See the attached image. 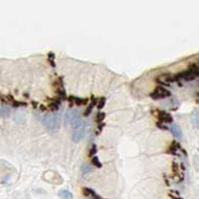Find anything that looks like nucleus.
Masks as SVG:
<instances>
[{"label":"nucleus","instance_id":"f257e3e1","mask_svg":"<svg viewBox=\"0 0 199 199\" xmlns=\"http://www.w3.org/2000/svg\"><path fill=\"white\" fill-rule=\"evenodd\" d=\"M83 122L81 120L80 114L77 110H70L67 112V114L65 116V125L68 127L71 128H76L80 125H82Z\"/></svg>","mask_w":199,"mask_h":199},{"label":"nucleus","instance_id":"f03ea898","mask_svg":"<svg viewBox=\"0 0 199 199\" xmlns=\"http://www.w3.org/2000/svg\"><path fill=\"white\" fill-rule=\"evenodd\" d=\"M43 123L45 127L51 132H55L60 127V120L56 114H48L43 117Z\"/></svg>","mask_w":199,"mask_h":199},{"label":"nucleus","instance_id":"7ed1b4c3","mask_svg":"<svg viewBox=\"0 0 199 199\" xmlns=\"http://www.w3.org/2000/svg\"><path fill=\"white\" fill-rule=\"evenodd\" d=\"M197 76H198V68H197L196 64H193L192 66H190L189 70H187V71H184V72L174 76V81H179V80L192 81Z\"/></svg>","mask_w":199,"mask_h":199},{"label":"nucleus","instance_id":"20e7f679","mask_svg":"<svg viewBox=\"0 0 199 199\" xmlns=\"http://www.w3.org/2000/svg\"><path fill=\"white\" fill-rule=\"evenodd\" d=\"M85 134H86V126L83 122L82 125H80L78 127L74 130V132L72 134V141L75 143L80 142L85 137Z\"/></svg>","mask_w":199,"mask_h":199},{"label":"nucleus","instance_id":"39448f33","mask_svg":"<svg viewBox=\"0 0 199 199\" xmlns=\"http://www.w3.org/2000/svg\"><path fill=\"white\" fill-rule=\"evenodd\" d=\"M169 95H170V93L165 88L157 87V88H155V90L152 94H150V97H152L153 100H161V99L167 98Z\"/></svg>","mask_w":199,"mask_h":199},{"label":"nucleus","instance_id":"423d86ee","mask_svg":"<svg viewBox=\"0 0 199 199\" xmlns=\"http://www.w3.org/2000/svg\"><path fill=\"white\" fill-rule=\"evenodd\" d=\"M157 117H158V120L160 122H172V117H171L168 112H166L159 111L158 114H157Z\"/></svg>","mask_w":199,"mask_h":199},{"label":"nucleus","instance_id":"0eeeda50","mask_svg":"<svg viewBox=\"0 0 199 199\" xmlns=\"http://www.w3.org/2000/svg\"><path fill=\"white\" fill-rule=\"evenodd\" d=\"M170 132H172V134L177 137V138H181L182 137V132L180 130V127L178 125H176V123H172V125L170 126Z\"/></svg>","mask_w":199,"mask_h":199},{"label":"nucleus","instance_id":"6e6552de","mask_svg":"<svg viewBox=\"0 0 199 199\" xmlns=\"http://www.w3.org/2000/svg\"><path fill=\"white\" fill-rule=\"evenodd\" d=\"M69 101H70V103H71L72 105L76 104L78 106H80V105L82 106V105L88 104V100L87 99H80V98H76V97H70Z\"/></svg>","mask_w":199,"mask_h":199},{"label":"nucleus","instance_id":"1a4fd4ad","mask_svg":"<svg viewBox=\"0 0 199 199\" xmlns=\"http://www.w3.org/2000/svg\"><path fill=\"white\" fill-rule=\"evenodd\" d=\"M158 81L162 84H169L174 81V76H171V75H162L158 78Z\"/></svg>","mask_w":199,"mask_h":199},{"label":"nucleus","instance_id":"9d476101","mask_svg":"<svg viewBox=\"0 0 199 199\" xmlns=\"http://www.w3.org/2000/svg\"><path fill=\"white\" fill-rule=\"evenodd\" d=\"M58 195L61 199H73V194L69 190H66V189L60 190L58 193Z\"/></svg>","mask_w":199,"mask_h":199},{"label":"nucleus","instance_id":"9b49d317","mask_svg":"<svg viewBox=\"0 0 199 199\" xmlns=\"http://www.w3.org/2000/svg\"><path fill=\"white\" fill-rule=\"evenodd\" d=\"M96 105H97V101L93 98L92 103H91V104L89 105V107H87V110H86L85 117H88V116H90V115H91V112H92V111H93V109H94V107H95Z\"/></svg>","mask_w":199,"mask_h":199},{"label":"nucleus","instance_id":"f8f14e48","mask_svg":"<svg viewBox=\"0 0 199 199\" xmlns=\"http://www.w3.org/2000/svg\"><path fill=\"white\" fill-rule=\"evenodd\" d=\"M81 170H82V172L84 174H87V173H90L93 171V167L91 165H88V164H83L82 167H81Z\"/></svg>","mask_w":199,"mask_h":199},{"label":"nucleus","instance_id":"ddd939ff","mask_svg":"<svg viewBox=\"0 0 199 199\" xmlns=\"http://www.w3.org/2000/svg\"><path fill=\"white\" fill-rule=\"evenodd\" d=\"M180 148L179 147V144L178 142H172V144H171V147H170V152L171 153H173V154H176L177 153V150H178Z\"/></svg>","mask_w":199,"mask_h":199},{"label":"nucleus","instance_id":"4468645a","mask_svg":"<svg viewBox=\"0 0 199 199\" xmlns=\"http://www.w3.org/2000/svg\"><path fill=\"white\" fill-rule=\"evenodd\" d=\"M59 106H60V102H59V101H53L52 103L49 104V107H50V109H51L52 111H56V110H58Z\"/></svg>","mask_w":199,"mask_h":199},{"label":"nucleus","instance_id":"2eb2a0df","mask_svg":"<svg viewBox=\"0 0 199 199\" xmlns=\"http://www.w3.org/2000/svg\"><path fill=\"white\" fill-rule=\"evenodd\" d=\"M9 115H10V110L8 107H1V109H0V116L6 117Z\"/></svg>","mask_w":199,"mask_h":199},{"label":"nucleus","instance_id":"dca6fc26","mask_svg":"<svg viewBox=\"0 0 199 199\" xmlns=\"http://www.w3.org/2000/svg\"><path fill=\"white\" fill-rule=\"evenodd\" d=\"M83 191H84V194L87 196H95L96 195V193L92 189H90V188H84Z\"/></svg>","mask_w":199,"mask_h":199},{"label":"nucleus","instance_id":"f3484780","mask_svg":"<svg viewBox=\"0 0 199 199\" xmlns=\"http://www.w3.org/2000/svg\"><path fill=\"white\" fill-rule=\"evenodd\" d=\"M92 162H93V164H94V165H96L98 168H101V167H102V163L100 162V160H99V158H98V157H94L92 158Z\"/></svg>","mask_w":199,"mask_h":199},{"label":"nucleus","instance_id":"a211bd4d","mask_svg":"<svg viewBox=\"0 0 199 199\" xmlns=\"http://www.w3.org/2000/svg\"><path fill=\"white\" fill-rule=\"evenodd\" d=\"M105 117H106V115H105V112H98V115H97V121H98L99 122H103L104 120H105Z\"/></svg>","mask_w":199,"mask_h":199},{"label":"nucleus","instance_id":"6ab92c4d","mask_svg":"<svg viewBox=\"0 0 199 199\" xmlns=\"http://www.w3.org/2000/svg\"><path fill=\"white\" fill-rule=\"evenodd\" d=\"M105 103H106V99H105V98H102V99L98 102V105H97V107H98V109H99V110L103 109V107H105Z\"/></svg>","mask_w":199,"mask_h":199},{"label":"nucleus","instance_id":"aec40b11","mask_svg":"<svg viewBox=\"0 0 199 199\" xmlns=\"http://www.w3.org/2000/svg\"><path fill=\"white\" fill-rule=\"evenodd\" d=\"M96 152H97V147L95 146V144H93V146H92V147H91V149H90L89 155H90V157H94V155L96 154Z\"/></svg>","mask_w":199,"mask_h":199},{"label":"nucleus","instance_id":"412c9836","mask_svg":"<svg viewBox=\"0 0 199 199\" xmlns=\"http://www.w3.org/2000/svg\"><path fill=\"white\" fill-rule=\"evenodd\" d=\"M48 59H49V61L51 62V65L54 67L55 66V62H54V55H53V53H50L49 54V56H48Z\"/></svg>","mask_w":199,"mask_h":199}]
</instances>
